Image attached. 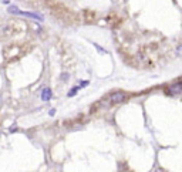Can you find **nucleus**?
Returning <instances> with one entry per match:
<instances>
[{
  "label": "nucleus",
  "mask_w": 182,
  "mask_h": 172,
  "mask_svg": "<svg viewBox=\"0 0 182 172\" xmlns=\"http://www.w3.org/2000/svg\"><path fill=\"white\" fill-rule=\"evenodd\" d=\"M61 77H63V81H66V80H67V74H63Z\"/></svg>",
  "instance_id": "nucleus-9"
},
{
  "label": "nucleus",
  "mask_w": 182,
  "mask_h": 172,
  "mask_svg": "<svg viewBox=\"0 0 182 172\" xmlns=\"http://www.w3.org/2000/svg\"><path fill=\"white\" fill-rule=\"evenodd\" d=\"M78 90H80V87H74V88H73V90H71V91L68 92L67 95H68V97H74L77 94V91H78Z\"/></svg>",
  "instance_id": "nucleus-7"
},
{
  "label": "nucleus",
  "mask_w": 182,
  "mask_h": 172,
  "mask_svg": "<svg viewBox=\"0 0 182 172\" xmlns=\"http://www.w3.org/2000/svg\"><path fill=\"white\" fill-rule=\"evenodd\" d=\"M19 14L21 16H26V17H30V19H34V20H39V21H43V16L39 14V13H33V11H19Z\"/></svg>",
  "instance_id": "nucleus-3"
},
{
  "label": "nucleus",
  "mask_w": 182,
  "mask_h": 172,
  "mask_svg": "<svg viewBox=\"0 0 182 172\" xmlns=\"http://www.w3.org/2000/svg\"><path fill=\"white\" fill-rule=\"evenodd\" d=\"M9 2L10 0H2V3H5V5H9Z\"/></svg>",
  "instance_id": "nucleus-8"
},
{
  "label": "nucleus",
  "mask_w": 182,
  "mask_h": 172,
  "mask_svg": "<svg viewBox=\"0 0 182 172\" xmlns=\"http://www.w3.org/2000/svg\"><path fill=\"white\" fill-rule=\"evenodd\" d=\"M168 92L172 94V95H175V94H179L181 92V81H177L174 86H171L168 88Z\"/></svg>",
  "instance_id": "nucleus-4"
},
{
  "label": "nucleus",
  "mask_w": 182,
  "mask_h": 172,
  "mask_svg": "<svg viewBox=\"0 0 182 172\" xmlns=\"http://www.w3.org/2000/svg\"><path fill=\"white\" fill-rule=\"evenodd\" d=\"M13 34V26L10 23L6 24H0V40H6Z\"/></svg>",
  "instance_id": "nucleus-1"
},
{
  "label": "nucleus",
  "mask_w": 182,
  "mask_h": 172,
  "mask_svg": "<svg viewBox=\"0 0 182 172\" xmlns=\"http://www.w3.org/2000/svg\"><path fill=\"white\" fill-rule=\"evenodd\" d=\"M127 98H128V95H127L125 92L115 91V92H112L111 95H110V101H111L112 104H121V102L127 101Z\"/></svg>",
  "instance_id": "nucleus-2"
},
{
  "label": "nucleus",
  "mask_w": 182,
  "mask_h": 172,
  "mask_svg": "<svg viewBox=\"0 0 182 172\" xmlns=\"http://www.w3.org/2000/svg\"><path fill=\"white\" fill-rule=\"evenodd\" d=\"M7 11H9V13H11V14H19V11H20V9H19L17 6H9V9H7Z\"/></svg>",
  "instance_id": "nucleus-6"
},
{
  "label": "nucleus",
  "mask_w": 182,
  "mask_h": 172,
  "mask_svg": "<svg viewBox=\"0 0 182 172\" xmlns=\"http://www.w3.org/2000/svg\"><path fill=\"white\" fill-rule=\"evenodd\" d=\"M51 98V90L50 88H43V91H41V100L43 101H49Z\"/></svg>",
  "instance_id": "nucleus-5"
}]
</instances>
